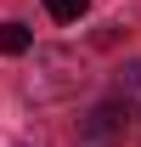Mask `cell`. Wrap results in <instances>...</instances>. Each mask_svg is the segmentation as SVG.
<instances>
[{
	"label": "cell",
	"mask_w": 141,
	"mask_h": 147,
	"mask_svg": "<svg viewBox=\"0 0 141 147\" xmlns=\"http://www.w3.org/2000/svg\"><path fill=\"white\" fill-rule=\"evenodd\" d=\"M124 125H130V108L113 96V102H102V108H90V119H85V142H119Z\"/></svg>",
	"instance_id": "1"
},
{
	"label": "cell",
	"mask_w": 141,
	"mask_h": 147,
	"mask_svg": "<svg viewBox=\"0 0 141 147\" xmlns=\"http://www.w3.org/2000/svg\"><path fill=\"white\" fill-rule=\"evenodd\" d=\"M113 91H119V102L130 108V119H141V62L119 68V79H113Z\"/></svg>",
	"instance_id": "2"
},
{
	"label": "cell",
	"mask_w": 141,
	"mask_h": 147,
	"mask_svg": "<svg viewBox=\"0 0 141 147\" xmlns=\"http://www.w3.org/2000/svg\"><path fill=\"white\" fill-rule=\"evenodd\" d=\"M28 45H34V34L23 23H0V57H23Z\"/></svg>",
	"instance_id": "3"
},
{
	"label": "cell",
	"mask_w": 141,
	"mask_h": 147,
	"mask_svg": "<svg viewBox=\"0 0 141 147\" xmlns=\"http://www.w3.org/2000/svg\"><path fill=\"white\" fill-rule=\"evenodd\" d=\"M85 6H90V0H45V11H51L56 23H79V17H85Z\"/></svg>",
	"instance_id": "4"
}]
</instances>
